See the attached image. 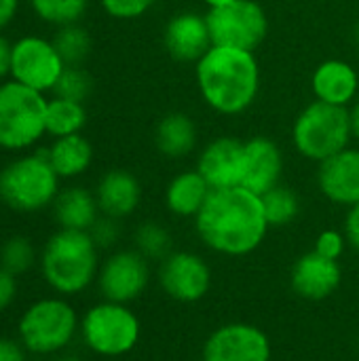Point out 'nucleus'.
Wrapping results in <instances>:
<instances>
[{"label":"nucleus","mask_w":359,"mask_h":361,"mask_svg":"<svg viewBox=\"0 0 359 361\" xmlns=\"http://www.w3.org/2000/svg\"><path fill=\"white\" fill-rule=\"evenodd\" d=\"M193 222L199 241L209 252L226 258L254 254L260 250L271 228L262 197L243 186L212 190Z\"/></svg>","instance_id":"nucleus-1"},{"label":"nucleus","mask_w":359,"mask_h":361,"mask_svg":"<svg viewBox=\"0 0 359 361\" xmlns=\"http://www.w3.org/2000/svg\"><path fill=\"white\" fill-rule=\"evenodd\" d=\"M195 82L203 104L220 116L248 112L260 93V63L254 51L214 44L195 63Z\"/></svg>","instance_id":"nucleus-2"},{"label":"nucleus","mask_w":359,"mask_h":361,"mask_svg":"<svg viewBox=\"0 0 359 361\" xmlns=\"http://www.w3.org/2000/svg\"><path fill=\"white\" fill-rule=\"evenodd\" d=\"M99 264V247L87 231L57 228L38 256L44 283L63 298L87 292L97 281Z\"/></svg>","instance_id":"nucleus-3"},{"label":"nucleus","mask_w":359,"mask_h":361,"mask_svg":"<svg viewBox=\"0 0 359 361\" xmlns=\"http://www.w3.org/2000/svg\"><path fill=\"white\" fill-rule=\"evenodd\" d=\"M80 332V315L63 296H44L23 309L17 319V338L28 353L61 355Z\"/></svg>","instance_id":"nucleus-4"},{"label":"nucleus","mask_w":359,"mask_h":361,"mask_svg":"<svg viewBox=\"0 0 359 361\" xmlns=\"http://www.w3.org/2000/svg\"><path fill=\"white\" fill-rule=\"evenodd\" d=\"M83 345L97 357L121 360L133 353L142 338V322L131 305L99 300L80 315Z\"/></svg>","instance_id":"nucleus-5"},{"label":"nucleus","mask_w":359,"mask_h":361,"mask_svg":"<svg viewBox=\"0 0 359 361\" xmlns=\"http://www.w3.org/2000/svg\"><path fill=\"white\" fill-rule=\"evenodd\" d=\"M59 176L47 159V148L17 157L0 169V201L19 214H36L53 205Z\"/></svg>","instance_id":"nucleus-6"},{"label":"nucleus","mask_w":359,"mask_h":361,"mask_svg":"<svg viewBox=\"0 0 359 361\" xmlns=\"http://www.w3.org/2000/svg\"><path fill=\"white\" fill-rule=\"evenodd\" d=\"M349 108L332 106L320 99L309 102L294 118L292 144L294 150L313 163H322L351 144Z\"/></svg>","instance_id":"nucleus-7"},{"label":"nucleus","mask_w":359,"mask_h":361,"mask_svg":"<svg viewBox=\"0 0 359 361\" xmlns=\"http://www.w3.org/2000/svg\"><path fill=\"white\" fill-rule=\"evenodd\" d=\"M47 133V99L17 80L0 82V148L19 152Z\"/></svg>","instance_id":"nucleus-8"},{"label":"nucleus","mask_w":359,"mask_h":361,"mask_svg":"<svg viewBox=\"0 0 359 361\" xmlns=\"http://www.w3.org/2000/svg\"><path fill=\"white\" fill-rule=\"evenodd\" d=\"M205 21L212 42L256 51L269 34V15L258 0H235L226 6L207 8Z\"/></svg>","instance_id":"nucleus-9"},{"label":"nucleus","mask_w":359,"mask_h":361,"mask_svg":"<svg viewBox=\"0 0 359 361\" xmlns=\"http://www.w3.org/2000/svg\"><path fill=\"white\" fill-rule=\"evenodd\" d=\"M152 262L146 260L138 250L123 247L112 250L99 264L97 290L104 300L131 305L140 300L152 281Z\"/></svg>","instance_id":"nucleus-10"},{"label":"nucleus","mask_w":359,"mask_h":361,"mask_svg":"<svg viewBox=\"0 0 359 361\" xmlns=\"http://www.w3.org/2000/svg\"><path fill=\"white\" fill-rule=\"evenodd\" d=\"M157 281L163 294L174 302L197 305L209 294L214 275L209 262L201 254L190 250H174L159 262Z\"/></svg>","instance_id":"nucleus-11"},{"label":"nucleus","mask_w":359,"mask_h":361,"mask_svg":"<svg viewBox=\"0 0 359 361\" xmlns=\"http://www.w3.org/2000/svg\"><path fill=\"white\" fill-rule=\"evenodd\" d=\"M66 63L57 53L53 40L42 36H23L13 42L11 51V78L34 89L53 91Z\"/></svg>","instance_id":"nucleus-12"},{"label":"nucleus","mask_w":359,"mask_h":361,"mask_svg":"<svg viewBox=\"0 0 359 361\" xmlns=\"http://www.w3.org/2000/svg\"><path fill=\"white\" fill-rule=\"evenodd\" d=\"M273 345L269 334L248 322L218 326L203 343L201 361H271Z\"/></svg>","instance_id":"nucleus-13"},{"label":"nucleus","mask_w":359,"mask_h":361,"mask_svg":"<svg viewBox=\"0 0 359 361\" xmlns=\"http://www.w3.org/2000/svg\"><path fill=\"white\" fill-rule=\"evenodd\" d=\"M343 283L341 260L326 258L315 250L298 256L290 269V288L292 292L307 302L328 300L339 292Z\"/></svg>","instance_id":"nucleus-14"},{"label":"nucleus","mask_w":359,"mask_h":361,"mask_svg":"<svg viewBox=\"0 0 359 361\" xmlns=\"http://www.w3.org/2000/svg\"><path fill=\"white\" fill-rule=\"evenodd\" d=\"M284 152L277 142L267 135H254L243 142L241 157V184L243 188L264 195L281 184Z\"/></svg>","instance_id":"nucleus-15"},{"label":"nucleus","mask_w":359,"mask_h":361,"mask_svg":"<svg viewBox=\"0 0 359 361\" xmlns=\"http://www.w3.org/2000/svg\"><path fill=\"white\" fill-rule=\"evenodd\" d=\"M163 47L176 61L197 63L214 47L205 13L180 11L171 15L163 27Z\"/></svg>","instance_id":"nucleus-16"},{"label":"nucleus","mask_w":359,"mask_h":361,"mask_svg":"<svg viewBox=\"0 0 359 361\" xmlns=\"http://www.w3.org/2000/svg\"><path fill=\"white\" fill-rule=\"evenodd\" d=\"M320 192L334 205L353 207L359 203V146H347L317 165Z\"/></svg>","instance_id":"nucleus-17"},{"label":"nucleus","mask_w":359,"mask_h":361,"mask_svg":"<svg viewBox=\"0 0 359 361\" xmlns=\"http://www.w3.org/2000/svg\"><path fill=\"white\" fill-rule=\"evenodd\" d=\"M243 140L235 135H218L209 140L197 157V171L205 178L212 190L233 188L241 184Z\"/></svg>","instance_id":"nucleus-18"},{"label":"nucleus","mask_w":359,"mask_h":361,"mask_svg":"<svg viewBox=\"0 0 359 361\" xmlns=\"http://www.w3.org/2000/svg\"><path fill=\"white\" fill-rule=\"evenodd\" d=\"M311 91L320 102L351 108L359 95L358 68L345 59H324L313 70Z\"/></svg>","instance_id":"nucleus-19"},{"label":"nucleus","mask_w":359,"mask_h":361,"mask_svg":"<svg viewBox=\"0 0 359 361\" xmlns=\"http://www.w3.org/2000/svg\"><path fill=\"white\" fill-rule=\"evenodd\" d=\"M95 199L102 216L125 220L133 216L142 203V184L138 176L127 169H110L97 182Z\"/></svg>","instance_id":"nucleus-20"},{"label":"nucleus","mask_w":359,"mask_h":361,"mask_svg":"<svg viewBox=\"0 0 359 361\" xmlns=\"http://www.w3.org/2000/svg\"><path fill=\"white\" fill-rule=\"evenodd\" d=\"M209 195L212 186L205 182V178L197 169H184L167 182L163 203L171 216L182 220H195Z\"/></svg>","instance_id":"nucleus-21"},{"label":"nucleus","mask_w":359,"mask_h":361,"mask_svg":"<svg viewBox=\"0 0 359 361\" xmlns=\"http://www.w3.org/2000/svg\"><path fill=\"white\" fill-rule=\"evenodd\" d=\"M199 140V129L190 114L174 110L159 118L154 127V146L157 150L171 161L186 159L195 152Z\"/></svg>","instance_id":"nucleus-22"},{"label":"nucleus","mask_w":359,"mask_h":361,"mask_svg":"<svg viewBox=\"0 0 359 361\" xmlns=\"http://www.w3.org/2000/svg\"><path fill=\"white\" fill-rule=\"evenodd\" d=\"M53 218L59 228L68 231H91V226L102 216L95 192H91L85 186H68L61 188L55 197L53 205Z\"/></svg>","instance_id":"nucleus-23"},{"label":"nucleus","mask_w":359,"mask_h":361,"mask_svg":"<svg viewBox=\"0 0 359 361\" xmlns=\"http://www.w3.org/2000/svg\"><path fill=\"white\" fill-rule=\"evenodd\" d=\"M47 159L61 180H74L89 171L93 163V146L83 133L55 137L47 148Z\"/></svg>","instance_id":"nucleus-24"},{"label":"nucleus","mask_w":359,"mask_h":361,"mask_svg":"<svg viewBox=\"0 0 359 361\" xmlns=\"http://www.w3.org/2000/svg\"><path fill=\"white\" fill-rule=\"evenodd\" d=\"M87 125V110L83 102L53 97L47 99V133L53 137L80 133Z\"/></svg>","instance_id":"nucleus-25"},{"label":"nucleus","mask_w":359,"mask_h":361,"mask_svg":"<svg viewBox=\"0 0 359 361\" xmlns=\"http://www.w3.org/2000/svg\"><path fill=\"white\" fill-rule=\"evenodd\" d=\"M133 250H138L150 262H161L174 252V237L165 224L157 220H144L133 231Z\"/></svg>","instance_id":"nucleus-26"},{"label":"nucleus","mask_w":359,"mask_h":361,"mask_svg":"<svg viewBox=\"0 0 359 361\" xmlns=\"http://www.w3.org/2000/svg\"><path fill=\"white\" fill-rule=\"evenodd\" d=\"M262 207H264L269 226L284 228V226H290L300 216V197L296 195L294 188L279 184L262 195Z\"/></svg>","instance_id":"nucleus-27"},{"label":"nucleus","mask_w":359,"mask_h":361,"mask_svg":"<svg viewBox=\"0 0 359 361\" xmlns=\"http://www.w3.org/2000/svg\"><path fill=\"white\" fill-rule=\"evenodd\" d=\"M38 262L36 247L30 237L25 235H13L2 241L0 245V267L8 271L15 277L28 275Z\"/></svg>","instance_id":"nucleus-28"},{"label":"nucleus","mask_w":359,"mask_h":361,"mask_svg":"<svg viewBox=\"0 0 359 361\" xmlns=\"http://www.w3.org/2000/svg\"><path fill=\"white\" fill-rule=\"evenodd\" d=\"M53 44L66 66H83V61L91 51V36L80 23H70L57 27L53 36Z\"/></svg>","instance_id":"nucleus-29"},{"label":"nucleus","mask_w":359,"mask_h":361,"mask_svg":"<svg viewBox=\"0 0 359 361\" xmlns=\"http://www.w3.org/2000/svg\"><path fill=\"white\" fill-rule=\"evenodd\" d=\"M36 17L51 25H70L78 23L89 8V0H30Z\"/></svg>","instance_id":"nucleus-30"},{"label":"nucleus","mask_w":359,"mask_h":361,"mask_svg":"<svg viewBox=\"0 0 359 361\" xmlns=\"http://www.w3.org/2000/svg\"><path fill=\"white\" fill-rule=\"evenodd\" d=\"M91 89H93V80L80 66H66L53 87V93L55 97L85 102L91 95Z\"/></svg>","instance_id":"nucleus-31"},{"label":"nucleus","mask_w":359,"mask_h":361,"mask_svg":"<svg viewBox=\"0 0 359 361\" xmlns=\"http://www.w3.org/2000/svg\"><path fill=\"white\" fill-rule=\"evenodd\" d=\"M104 13L118 21H133L157 6L159 0H97Z\"/></svg>","instance_id":"nucleus-32"},{"label":"nucleus","mask_w":359,"mask_h":361,"mask_svg":"<svg viewBox=\"0 0 359 361\" xmlns=\"http://www.w3.org/2000/svg\"><path fill=\"white\" fill-rule=\"evenodd\" d=\"M89 235L95 241V245L99 247V252L114 250L118 245V241H121V235H123L121 220L110 218V216H99L97 222L91 226Z\"/></svg>","instance_id":"nucleus-33"},{"label":"nucleus","mask_w":359,"mask_h":361,"mask_svg":"<svg viewBox=\"0 0 359 361\" xmlns=\"http://www.w3.org/2000/svg\"><path fill=\"white\" fill-rule=\"evenodd\" d=\"M349 247V241H347V235L345 231H339V228H326L317 235L315 239V245L313 250L326 258H332V260H341L343 254L347 252Z\"/></svg>","instance_id":"nucleus-34"},{"label":"nucleus","mask_w":359,"mask_h":361,"mask_svg":"<svg viewBox=\"0 0 359 361\" xmlns=\"http://www.w3.org/2000/svg\"><path fill=\"white\" fill-rule=\"evenodd\" d=\"M19 294V283H17V277L11 275L8 271H4L0 267V313L8 311L15 302Z\"/></svg>","instance_id":"nucleus-35"},{"label":"nucleus","mask_w":359,"mask_h":361,"mask_svg":"<svg viewBox=\"0 0 359 361\" xmlns=\"http://www.w3.org/2000/svg\"><path fill=\"white\" fill-rule=\"evenodd\" d=\"M28 355L19 338L0 336V361H28Z\"/></svg>","instance_id":"nucleus-36"},{"label":"nucleus","mask_w":359,"mask_h":361,"mask_svg":"<svg viewBox=\"0 0 359 361\" xmlns=\"http://www.w3.org/2000/svg\"><path fill=\"white\" fill-rule=\"evenodd\" d=\"M343 231H345V235H347L349 247H353L355 252H359V203L347 209Z\"/></svg>","instance_id":"nucleus-37"},{"label":"nucleus","mask_w":359,"mask_h":361,"mask_svg":"<svg viewBox=\"0 0 359 361\" xmlns=\"http://www.w3.org/2000/svg\"><path fill=\"white\" fill-rule=\"evenodd\" d=\"M11 51H13V44L0 34V78L11 74Z\"/></svg>","instance_id":"nucleus-38"},{"label":"nucleus","mask_w":359,"mask_h":361,"mask_svg":"<svg viewBox=\"0 0 359 361\" xmlns=\"http://www.w3.org/2000/svg\"><path fill=\"white\" fill-rule=\"evenodd\" d=\"M19 0H0V30H4L17 15Z\"/></svg>","instance_id":"nucleus-39"},{"label":"nucleus","mask_w":359,"mask_h":361,"mask_svg":"<svg viewBox=\"0 0 359 361\" xmlns=\"http://www.w3.org/2000/svg\"><path fill=\"white\" fill-rule=\"evenodd\" d=\"M349 118H351V135L359 144V97L353 102V106L349 108Z\"/></svg>","instance_id":"nucleus-40"},{"label":"nucleus","mask_w":359,"mask_h":361,"mask_svg":"<svg viewBox=\"0 0 359 361\" xmlns=\"http://www.w3.org/2000/svg\"><path fill=\"white\" fill-rule=\"evenodd\" d=\"M207 8H218V6H226V4H231V2H235V0H201Z\"/></svg>","instance_id":"nucleus-41"},{"label":"nucleus","mask_w":359,"mask_h":361,"mask_svg":"<svg viewBox=\"0 0 359 361\" xmlns=\"http://www.w3.org/2000/svg\"><path fill=\"white\" fill-rule=\"evenodd\" d=\"M51 361H80L78 357H74V355H57V357H53Z\"/></svg>","instance_id":"nucleus-42"},{"label":"nucleus","mask_w":359,"mask_h":361,"mask_svg":"<svg viewBox=\"0 0 359 361\" xmlns=\"http://www.w3.org/2000/svg\"><path fill=\"white\" fill-rule=\"evenodd\" d=\"M353 42H355V47L359 49V21L355 23V27H353Z\"/></svg>","instance_id":"nucleus-43"},{"label":"nucleus","mask_w":359,"mask_h":361,"mask_svg":"<svg viewBox=\"0 0 359 361\" xmlns=\"http://www.w3.org/2000/svg\"><path fill=\"white\" fill-rule=\"evenodd\" d=\"M358 353H359V345H358Z\"/></svg>","instance_id":"nucleus-44"}]
</instances>
